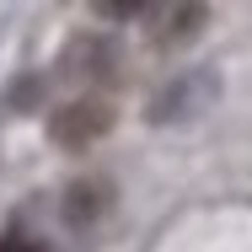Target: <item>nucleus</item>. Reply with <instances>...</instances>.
Masks as SVG:
<instances>
[{"instance_id":"nucleus-1","label":"nucleus","mask_w":252,"mask_h":252,"mask_svg":"<svg viewBox=\"0 0 252 252\" xmlns=\"http://www.w3.org/2000/svg\"><path fill=\"white\" fill-rule=\"evenodd\" d=\"M107 129H113V102L97 97V92L64 102V107L54 113V145H59V151H86V145H97Z\"/></svg>"},{"instance_id":"nucleus-2","label":"nucleus","mask_w":252,"mask_h":252,"mask_svg":"<svg viewBox=\"0 0 252 252\" xmlns=\"http://www.w3.org/2000/svg\"><path fill=\"white\" fill-rule=\"evenodd\" d=\"M215 97V75L209 70H193V75H177L161 86V97L151 102V118L156 124H177V118H193L204 102Z\"/></svg>"},{"instance_id":"nucleus-3","label":"nucleus","mask_w":252,"mask_h":252,"mask_svg":"<svg viewBox=\"0 0 252 252\" xmlns=\"http://www.w3.org/2000/svg\"><path fill=\"white\" fill-rule=\"evenodd\" d=\"M59 70H64L70 81H81V86H102L107 75H118V49H113L107 38H70Z\"/></svg>"},{"instance_id":"nucleus-4","label":"nucleus","mask_w":252,"mask_h":252,"mask_svg":"<svg viewBox=\"0 0 252 252\" xmlns=\"http://www.w3.org/2000/svg\"><path fill=\"white\" fill-rule=\"evenodd\" d=\"M145 27H151L156 49H177L188 32L204 27V5H161V11H145Z\"/></svg>"},{"instance_id":"nucleus-5","label":"nucleus","mask_w":252,"mask_h":252,"mask_svg":"<svg viewBox=\"0 0 252 252\" xmlns=\"http://www.w3.org/2000/svg\"><path fill=\"white\" fill-rule=\"evenodd\" d=\"M64 209H70L75 225H86V220H97L102 209H107V188H102V183H75L70 199H64Z\"/></svg>"},{"instance_id":"nucleus-6","label":"nucleus","mask_w":252,"mask_h":252,"mask_svg":"<svg viewBox=\"0 0 252 252\" xmlns=\"http://www.w3.org/2000/svg\"><path fill=\"white\" fill-rule=\"evenodd\" d=\"M0 252H43V242L27 236V231H5V236H0Z\"/></svg>"}]
</instances>
